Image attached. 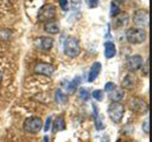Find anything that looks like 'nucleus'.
Masks as SVG:
<instances>
[{
  "label": "nucleus",
  "instance_id": "obj_5",
  "mask_svg": "<svg viewBox=\"0 0 152 142\" xmlns=\"http://www.w3.org/2000/svg\"><path fill=\"white\" fill-rule=\"evenodd\" d=\"M148 19H150V15L146 9H137L133 14V22L139 28L148 27Z\"/></svg>",
  "mask_w": 152,
  "mask_h": 142
},
{
  "label": "nucleus",
  "instance_id": "obj_2",
  "mask_svg": "<svg viewBox=\"0 0 152 142\" xmlns=\"http://www.w3.org/2000/svg\"><path fill=\"white\" fill-rule=\"evenodd\" d=\"M126 40L129 44H141L146 40V32L139 27H132L126 31Z\"/></svg>",
  "mask_w": 152,
  "mask_h": 142
},
{
  "label": "nucleus",
  "instance_id": "obj_10",
  "mask_svg": "<svg viewBox=\"0 0 152 142\" xmlns=\"http://www.w3.org/2000/svg\"><path fill=\"white\" fill-rule=\"evenodd\" d=\"M36 45L39 50H43V51H48L52 47L53 45V39L52 38H49V37H39L36 39Z\"/></svg>",
  "mask_w": 152,
  "mask_h": 142
},
{
  "label": "nucleus",
  "instance_id": "obj_18",
  "mask_svg": "<svg viewBox=\"0 0 152 142\" xmlns=\"http://www.w3.org/2000/svg\"><path fill=\"white\" fill-rule=\"evenodd\" d=\"M93 109H94V120H95V127H96V129H97V130H101V129H103L104 124L102 123V120H101V118H100V116H99V112H97V106H96V105H93Z\"/></svg>",
  "mask_w": 152,
  "mask_h": 142
},
{
  "label": "nucleus",
  "instance_id": "obj_27",
  "mask_svg": "<svg viewBox=\"0 0 152 142\" xmlns=\"http://www.w3.org/2000/svg\"><path fill=\"white\" fill-rule=\"evenodd\" d=\"M142 131L145 134H148L150 133V123H148V120H146L144 123H142Z\"/></svg>",
  "mask_w": 152,
  "mask_h": 142
},
{
  "label": "nucleus",
  "instance_id": "obj_8",
  "mask_svg": "<svg viewBox=\"0 0 152 142\" xmlns=\"http://www.w3.org/2000/svg\"><path fill=\"white\" fill-rule=\"evenodd\" d=\"M34 72L38 73V75H43V76H46V77H50L53 75L55 72V66L49 64V63H38L36 66H34Z\"/></svg>",
  "mask_w": 152,
  "mask_h": 142
},
{
  "label": "nucleus",
  "instance_id": "obj_31",
  "mask_svg": "<svg viewBox=\"0 0 152 142\" xmlns=\"http://www.w3.org/2000/svg\"><path fill=\"white\" fill-rule=\"evenodd\" d=\"M115 1H118V2H122L124 0H115Z\"/></svg>",
  "mask_w": 152,
  "mask_h": 142
},
{
  "label": "nucleus",
  "instance_id": "obj_3",
  "mask_svg": "<svg viewBox=\"0 0 152 142\" xmlns=\"http://www.w3.org/2000/svg\"><path fill=\"white\" fill-rule=\"evenodd\" d=\"M64 53L68 57H76L78 56L80 51H81V46H80V41L75 38V37H68L64 40Z\"/></svg>",
  "mask_w": 152,
  "mask_h": 142
},
{
  "label": "nucleus",
  "instance_id": "obj_12",
  "mask_svg": "<svg viewBox=\"0 0 152 142\" xmlns=\"http://www.w3.org/2000/svg\"><path fill=\"white\" fill-rule=\"evenodd\" d=\"M135 84H137V78H135V76L133 73L126 75L124 77V79H122V88H125V89L131 90V89H133L135 86Z\"/></svg>",
  "mask_w": 152,
  "mask_h": 142
},
{
  "label": "nucleus",
  "instance_id": "obj_24",
  "mask_svg": "<svg viewBox=\"0 0 152 142\" xmlns=\"http://www.w3.org/2000/svg\"><path fill=\"white\" fill-rule=\"evenodd\" d=\"M115 88H116L115 83H113V82H108V83H106V85H104V91H106V92H110V91L114 90Z\"/></svg>",
  "mask_w": 152,
  "mask_h": 142
},
{
  "label": "nucleus",
  "instance_id": "obj_6",
  "mask_svg": "<svg viewBox=\"0 0 152 142\" xmlns=\"http://www.w3.org/2000/svg\"><path fill=\"white\" fill-rule=\"evenodd\" d=\"M55 17H56V7L52 4H48L43 6L37 14V19L39 21H46V20L53 19Z\"/></svg>",
  "mask_w": 152,
  "mask_h": 142
},
{
  "label": "nucleus",
  "instance_id": "obj_17",
  "mask_svg": "<svg viewBox=\"0 0 152 142\" xmlns=\"http://www.w3.org/2000/svg\"><path fill=\"white\" fill-rule=\"evenodd\" d=\"M44 28H45V31H46L48 33H50V34H56V33L59 32V24L56 22V21H50V22H48V24L45 25Z\"/></svg>",
  "mask_w": 152,
  "mask_h": 142
},
{
  "label": "nucleus",
  "instance_id": "obj_4",
  "mask_svg": "<svg viewBox=\"0 0 152 142\" xmlns=\"http://www.w3.org/2000/svg\"><path fill=\"white\" fill-rule=\"evenodd\" d=\"M23 127H24V130H25L26 133L36 134V133H38V131L43 128V122H42L40 117L31 116V117H28V118L25 120Z\"/></svg>",
  "mask_w": 152,
  "mask_h": 142
},
{
  "label": "nucleus",
  "instance_id": "obj_21",
  "mask_svg": "<svg viewBox=\"0 0 152 142\" xmlns=\"http://www.w3.org/2000/svg\"><path fill=\"white\" fill-rule=\"evenodd\" d=\"M78 95H80V98H81V99H83V101H88V99H89V97H90L88 89H84V88L80 89Z\"/></svg>",
  "mask_w": 152,
  "mask_h": 142
},
{
  "label": "nucleus",
  "instance_id": "obj_28",
  "mask_svg": "<svg viewBox=\"0 0 152 142\" xmlns=\"http://www.w3.org/2000/svg\"><path fill=\"white\" fill-rule=\"evenodd\" d=\"M50 125H51V117H48L46 121H45V124H44V131H45V133L49 131Z\"/></svg>",
  "mask_w": 152,
  "mask_h": 142
},
{
  "label": "nucleus",
  "instance_id": "obj_7",
  "mask_svg": "<svg viewBox=\"0 0 152 142\" xmlns=\"http://www.w3.org/2000/svg\"><path fill=\"white\" fill-rule=\"evenodd\" d=\"M141 66H142V57L139 56V54L129 56V57L126 59V67H127V70L131 71V72L138 71L139 69H141Z\"/></svg>",
  "mask_w": 152,
  "mask_h": 142
},
{
  "label": "nucleus",
  "instance_id": "obj_15",
  "mask_svg": "<svg viewBox=\"0 0 152 142\" xmlns=\"http://www.w3.org/2000/svg\"><path fill=\"white\" fill-rule=\"evenodd\" d=\"M109 98L112 102H120L124 98V90L121 88H115L109 92Z\"/></svg>",
  "mask_w": 152,
  "mask_h": 142
},
{
  "label": "nucleus",
  "instance_id": "obj_25",
  "mask_svg": "<svg viewBox=\"0 0 152 142\" xmlns=\"http://www.w3.org/2000/svg\"><path fill=\"white\" fill-rule=\"evenodd\" d=\"M58 4L63 11H69V2L68 0H58Z\"/></svg>",
  "mask_w": 152,
  "mask_h": 142
},
{
  "label": "nucleus",
  "instance_id": "obj_30",
  "mask_svg": "<svg viewBox=\"0 0 152 142\" xmlns=\"http://www.w3.org/2000/svg\"><path fill=\"white\" fill-rule=\"evenodd\" d=\"M1 80H2V73H1V71H0V83H1Z\"/></svg>",
  "mask_w": 152,
  "mask_h": 142
},
{
  "label": "nucleus",
  "instance_id": "obj_11",
  "mask_svg": "<svg viewBox=\"0 0 152 142\" xmlns=\"http://www.w3.org/2000/svg\"><path fill=\"white\" fill-rule=\"evenodd\" d=\"M128 20H129V15L127 13H119L113 19V27L114 28H121V27L127 25Z\"/></svg>",
  "mask_w": 152,
  "mask_h": 142
},
{
  "label": "nucleus",
  "instance_id": "obj_26",
  "mask_svg": "<svg viewBox=\"0 0 152 142\" xmlns=\"http://www.w3.org/2000/svg\"><path fill=\"white\" fill-rule=\"evenodd\" d=\"M148 64H150V62H148V59L145 62V64H144V66H141L142 67V73H144V76H148V69H150V66H148Z\"/></svg>",
  "mask_w": 152,
  "mask_h": 142
},
{
  "label": "nucleus",
  "instance_id": "obj_16",
  "mask_svg": "<svg viewBox=\"0 0 152 142\" xmlns=\"http://www.w3.org/2000/svg\"><path fill=\"white\" fill-rule=\"evenodd\" d=\"M65 129V121L63 116H58L56 117L55 122H53V127H52V131L57 133V131H62Z\"/></svg>",
  "mask_w": 152,
  "mask_h": 142
},
{
  "label": "nucleus",
  "instance_id": "obj_1",
  "mask_svg": "<svg viewBox=\"0 0 152 142\" xmlns=\"http://www.w3.org/2000/svg\"><path fill=\"white\" fill-rule=\"evenodd\" d=\"M107 112H108V116L109 118L112 120V122L114 123H120L121 120L124 118V115H125V106L124 104H121L120 102H112L107 109Z\"/></svg>",
  "mask_w": 152,
  "mask_h": 142
},
{
  "label": "nucleus",
  "instance_id": "obj_23",
  "mask_svg": "<svg viewBox=\"0 0 152 142\" xmlns=\"http://www.w3.org/2000/svg\"><path fill=\"white\" fill-rule=\"evenodd\" d=\"M99 2H100V0H86V4H87V6H88L89 8H95V7H97V6H99Z\"/></svg>",
  "mask_w": 152,
  "mask_h": 142
},
{
  "label": "nucleus",
  "instance_id": "obj_29",
  "mask_svg": "<svg viewBox=\"0 0 152 142\" xmlns=\"http://www.w3.org/2000/svg\"><path fill=\"white\" fill-rule=\"evenodd\" d=\"M80 5H81V1L80 0H71V8L72 9H78L80 8Z\"/></svg>",
  "mask_w": 152,
  "mask_h": 142
},
{
  "label": "nucleus",
  "instance_id": "obj_9",
  "mask_svg": "<svg viewBox=\"0 0 152 142\" xmlns=\"http://www.w3.org/2000/svg\"><path fill=\"white\" fill-rule=\"evenodd\" d=\"M129 106L135 112H139V114L147 112V104L141 98H131L129 99Z\"/></svg>",
  "mask_w": 152,
  "mask_h": 142
},
{
  "label": "nucleus",
  "instance_id": "obj_20",
  "mask_svg": "<svg viewBox=\"0 0 152 142\" xmlns=\"http://www.w3.org/2000/svg\"><path fill=\"white\" fill-rule=\"evenodd\" d=\"M119 13H121V11H120V7H119L116 4H114V2H110V11H109V15H110L112 18H114V17H116Z\"/></svg>",
  "mask_w": 152,
  "mask_h": 142
},
{
  "label": "nucleus",
  "instance_id": "obj_19",
  "mask_svg": "<svg viewBox=\"0 0 152 142\" xmlns=\"http://www.w3.org/2000/svg\"><path fill=\"white\" fill-rule=\"evenodd\" d=\"M55 98H56V101L58 102V103H61V104H63V103H65L66 102V96L62 92V90L61 89H58V90H56V92H55Z\"/></svg>",
  "mask_w": 152,
  "mask_h": 142
},
{
  "label": "nucleus",
  "instance_id": "obj_13",
  "mask_svg": "<svg viewBox=\"0 0 152 142\" xmlns=\"http://www.w3.org/2000/svg\"><path fill=\"white\" fill-rule=\"evenodd\" d=\"M100 71H101V63H99V62L94 63L89 70V73H88V82H94L97 78Z\"/></svg>",
  "mask_w": 152,
  "mask_h": 142
},
{
  "label": "nucleus",
  "instance_id": "obj_22",
  "mask_svg": "<svg viewBox=\"0 0 152 142\" xmlns=\"http://www.w3.org/2000/svg\"><path fill=\"white\" fill-rule=\"evenodd\" d=\"M91 96H93L94 99L101 102V101L103 99V91H102V90H94L93 93H91Z\"/></svg>",
  "mask_w": 152,
  "mask_h": 142
},
{
  "label": "nucleus",
  "instance_id": "obj_14",
  "mask_svg": "<svg viewBox=\"0 0 152 142\" xmlns=\"http://www.w3.org/2000/svg\"><path fill=\"white\" fill-rule=\"evenodd\" d=\"M116 53V49H115V44L112 41H106L104 43V57L107 59H110L115 56Z\"/></svg>",
  "mask_w": 152,
  "mask_h": 142
}]
</instances>
